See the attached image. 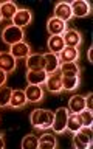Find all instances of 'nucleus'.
<instances>
[{"label":"nucleus","mask_w":93,"mask_h":149,"mask_svg":"<svg viewBox=\"0 0 93 149\" xmlns=\"http://www.w3.org/2000/svg\"><path fill=\"white\" fill-rule=\"evenodd\" d=\"M54 112L48 109H34L30 113V123L34 129L39 130H48L53 124Z\"/></svg>","instance_id":"obj_1"},{"label":"nucleus","mask_w":93,"mask_h":149,"mask_svg":"<svg viewBox=\"0 0 93 149\" xmlns=\"http://www.w3.org/2000/svg\"><path fill=\"white\" fill-rule=\"evenodd\" d=\"M93 143V130L92 126H82L78 132L73 134V146L78 149H88Z\"/></svg>","instance_id":"obj_2"},{"label":"nucleus","mask_w":93,"mask_h":149,"mask_svg":"<svg viewBox=\"0 0 93 149\" xmlns=\"http://www.w3.org/2000/svg\"><path fill=\"white\" fill-rule=\"evenodd\" d=\"M2 40L3 44L9 47L19 44V42L25 40V31H23V28H19L16 25H6L2 30Z\"/></svg>","instance_id":"obj_3"},{"label":"nucleus","mask_w":93,"mask_h":149,"mask_svg":"<svg viewBox=\"0 0 93 149\" xmlns=\"http://www.w3.org/2000/svg\"><path fill=\"white\" fill-rule=\"evenodd\" d=\"M68 113L70 110L67 107H59L58 110H54V116H53V124H51V130L56 135L65 134L67 132V120H68Z\"/></svg>","instance_id":"obj_4"},{"label":"nucleus","mask_w":93,"mask_h":149,"mask_svg":"<svg viewBox=\"0 0 93 149\" xmlns=\"http://www.w3.org/2000/svg\"><path fill=\"white\" fill-rule=\"evenodd\" d=\"M65 47H73V48H79L84 42L82 33L78 28H67V31L62 34Z\"/></svg>","instance_id":"obj_5"},{"label":"nucleus","mask_w":93,"mask_h":149,"mask_svg":"<svg viewBox=\"0 0 93 149\" xmlns=\"http://www.w3.org/2000/svg\"><path fill=\"white\" fill-rule=\"evenodd\" d=\"M62 92H74L81 86V74L78 73H60Z\"/></svg>","instance_id":"obj_6"},{"label":"nucleus","mask_w":93,"mask_h":149,"mask_svg":"<svg viewBox=\"0 0 93 149\" xmlns=\"http://www.w3.org/2000/svg\"><path fill=\"white\" fill-rule=\"evenodd\" d=\"M70 8H71L73 17L78 19L87 17L92 14V3L85 2V0H73V2H70Z\"/></svg>","instance_id":"obj_7"},{"label":"nucleus","mask_w":93,"mask_h":149,"mask_svg":"<svg viewBox=\"0 0 93 149\" xmlns=\"http://www.w3.org/2000/svg\"><path fill=\"white\" fill-rule=\"evenodd\" d=\"M11 22H12V25H16L19 28H25L33 22V11L28 8H19V11L14 14Z\"/></svg>","instance_id":"obj_8"},{"label":"nucleus","mask_w":93,"mask_h":149,"mask_svg":"<svg viewBox=\"0 0 93 149\" xmlns=\"http://www.w3.org/2000/svg\"><path fill=\"white\" fill-rule=\"evenodd\" d=\"M45 88L48 90L50 93H53V95H59V93H62V81H60V72L51 73L46 76V81H45Z\"/></svg>","instance_id":"obj_9"},{"label":"nucleus","mask_w":93,"mask_h":149,"mask_svg":"<svg viewBox=\"0 0 93 149\" xmlns=\"http://www.w3.org/2000/svg\"><path fill=\"white\" fill-rule=\"evenodd\" d=\"M54 17L59 19L62 22H70L73 19V14H71V8H70V2H58L54 5Z\"/></svg>","instance_id":"obj_10"},{"label":"nucleus","mask_w":93,"mask_h":149,"mask_svg":"<svg viewBox=\"0 0 93 149\" xmlns=\"http://www.w3.org/2000/svg\"><path fill=\"white\" fill-rule=\"evenodd\" d=\"M25 96L28 102H33V104H36V102H42L45 98V92L42 86H31V84H28L25 87Z\"/></svg>","instance_id":"obj_11"},{"label":"nucleus","mask_w":93,"mask_h":149,"mask_svg":"<svg viewBox=\"0 0 93 149\" xmlns=\"http://www.w3.org/2000/svg\"><path fill=\"white\" fill-rule=\"evenodd\" d=\"M67 28H68L67 23L59 20V19H56L54 16L46 20V31H48L50 36H62L67 31Z\"/></svg>","instance_id":"obj_12"},{"label":"nucleus","mask_w":93,"mask_h":149,"mask_svg":"<svg viewBox=\"0 0 93 149\" xmlns=\"http://www.w3.org/2000/svg\"><path fill=\"white\" fill-rule=\"evenodd\" d=\"M9 53H11L12 58H16V59H26L33 51H31V45L28 44V42L22 40V42H19V44H14V45L9 47Z\"/></svg>","instance_id":"obj_13"},{"label":"nucleus","mask_w":93,"mask_h":149,"mask_svg":"<svg viewBox=\"0 0 93 149\" xmlns=\"http://www.w3.org/2000/svg\"><path fill=\"white\" fill-rule=\"evenodd\" d=\"M0 68L8 74L16 72L17 68V59L12 58V54L9 51H0Z\"/></svg>","instance_id":"obj_14"},{"label":"nucleus","mask_w":93,"mask_h":149,"mask_svg":"<svg viewBox=\"0 0 93 149\" xmlns=\"http://www.w3.org/2000/svg\"><path fill=\"white\" fill-rule=\"evenodd\" d=\"M46 76L48 74L45 73V70H26L25 79L31 86H44L46 81Z\"/></svg>","instance_id":"obj_15"},{"label":"nucleus","mask_w":93,"mask_h":149,"mask_svg":"<svg viewBox=\"0 0 93 149\" xmlns=\"http://www.w3.org/2000/svg\"><path fill=\"white\" fill-rule=\"evenodd\" d=\"M79 56H81L79 48H73V47H64V50L58 53L59 62H78Z\"/></svg>","instance_id":"obj_16"},{"label":"nucleus","mask_w":93,"mask_h":149,"mask_svg":"<svg viewBox=\"0 0 93 149\" xmlns=\"http://www.w3.org/2000/svg\"><path fill=\"white\" fill-rule=\"evenodd\" d=\"M26 104H28V100L23 90L16 88V90L11 92V100H9V107L11 109H23V107H26Z\"/></svg>","instance_id":"obj_17"},{"label":"nucleus","mask_w":93,"mask_h":149,"mask_svg":"<svg viewBox=\"0 0 93 149\" xmlns=\"http://www.w3.org/2000/svg\"><path fill=\"white\" fill-rule=\"evenodd\" d=\"M25 65H26V70H44L45 68L44 54H40V53H31L25 59Z\"/></svg>","instance_id":"obj_18"},{"label":"nucleus","mask_w":93,"mask_h":149,"mask_svg":"<svg viewBox=\"0 0 93 149\" xmlns=\"http://www.w3.org/2000/svg\"><path fill=\"white\" fill-rule=\"evenodd\" d=\"M44 59H45V73L46 74H51L54 72H58L59 70V58L56 53H50V51H46V53H44Z\"/></svg>","instance_id":"obj_19"},{"label":"nucleus","mask_w":93,"mask_h":149,"mask_svg":"<svg viewBox=\"0 0 93 149\" xmlns=\"http://www.w3.org/2000/svg\"><path fill=\"white\" fill-rule=\"evenodd\" d=\"M37 148L39 149H54L58 148V137L53 132H45L39 137V143H37Z\"/></svg>","instance_id":"obj_20"},{"label":"nucleus","mask_w":93,"mask_h":149,"mask_svg":"<svg viewBox=\"0 0 93 149\" xmlns=\"http://www.w3.org/2000/svg\"><path fill=\"white\" fill-rule=\"evenodd\" d=\"M19 11V6L14 2H0V14L3 20H12L14 14Z\"/></svg>","instance_id":"obj_21"},{"label":"nucleus","mask_w":93,"mask_h":149,"mask_svg":"<svg viewBox=\"0 0 93 149\" xmlns=\"http://www.w3.org/2000/svg\"><path fill=\"white\" fill-rule=\"evenodd\" d=\"M85 109V100L82 95H73L68 100V110L71 113H79Z\"/></svg>","instance_id":"obj_22"},{"label":"nucleus","mask_w":93,"mask_h":149,"mask_svg":"<svg viewBox=\"0 0 93 149\" xmlns=\"http://www.w3.org/2000/svg\"><path fill=\"white\" fill-rule=\"evenodd\" d=\"M46 47H48V51L50 53H56L58 54L60 50H64V39L62 36H50L48 40H46Z\"/></svg>","instance_id":"obj_23"},{"label":"nucleus","mask_w":93,"mask_h":149,"mask_svg":"<svg viewBox=\"0 0 93 149\" xmlns=\"http://www.w3.org/2000/svg\"><path fill=\"white\" fill-rule=\"evenodd\" d=\"M82 127V123H81V118H79L78 113H68V120H67V132H78L79 129Z\"/></svg>","instance_id":"obj_24"},{"label":"nucleus","mask_w":93,"mask_h":149,"mask_svg":"<svg viewBox=\"0 0 93 149\" xmlns=\"http://www.w3.org/2000/svg\"><path fill=\"white\" fill-rule=\"evenodd\" d=\"M59 72L60 73H78V74H81L82 68L78 62H60Z\"/></svg>","instance_id":"obj_25"},{"label":"nucleus","mask_w":93,"mask_h":149,"mask_svg":"<svg viewBox=\"0 0 93 149\" xmlns=\"http://www.w3.org/2000/svg\"><path fill=\"white\" fill-rule=\"evenodd\" d=\"M37 143H39V137H36L34 134H28V135H25V137L22 138L20 148L22 149H36Z\"/></svg>","instance_id":"obj_26"},{"label":"nucleus","mask_w":93,"mask_h":149,"mask_svg":"<svg viewBox=\"0 0 93 149\" xmlns=\"http://www.w3.org/2000/svg\"><path fill=\"white\" fill-rule=\"evenodd\" d=\"M11 87H0V109L9 107V100H11Z\"/></svg>","instance_id":"obj_27"},{"label":"nucleus","mask_w":93,"mask_h":149,"mask_svg":"<svg viewBox=\"0 0 93 149\" xmlns=\"http://www.w3.org/2000/svg\"><path fill=\"white\" fill-rule=\"evenodd\" d=\"M79 118H81V123L82 126H92L93 123V113L90 109H84L82 112H79Z\"/></svg>","instance_id":"obj_28"},{"label":"nucleus","mask_w":93,"mask_h":149,"mask_svg":"<svg viewBox=\"0 0 93 149\" xmlns=\"http://www.w3.org/2000/svg\"><path fill=\"white\" fill-rule=\"evenodd\" d=\"M85 100V109H90L92 110V102H93V93H88L87 96H84Z\"/></svg>","instance_id":"obj_29"},{"label":"nucleus","mask_w":93,"mask_h":149,"mask_svg":"<svg viewBox=\"0 0 93 149\" xmlns=\"http://www.w3.org/2000/svg\"><path fill=\"white\" fill-rule=\"evenodd\" d=\"M6 79H8V73L0 68V87H3L5 84H6Z\"/></svg>","instance_id":"obj_30"},{"label":"nucleus","mask_w":93,"mask_h":149,"mask_svg":"<svg viewBox=\"0 0 93 149\" xmlns=\"http://www.w3.org/2000/svg\"><path fill=\"white\" fill-rule=\"evenodd\" d=\"M87 59L90 64H93V47L92 45L88 47V50H87Z\"/></svg>","instance_id":"obj_31"},{"label":"nucleus","mask_w":93,"mask_h":149,"mask_svg":"<svg viewBox=\"0 0 93 149\" xmlns=\"http://www.w3.org/2000/svg\"><path fill=\"white\" fill-rule=\"evenodd\" d=\"M5 146H6V143H5V135H3V132H0V149H3Z\"/></svg>","instance_id":"obj_32"},{"label":"nucleus","mask_w":93,"mask_h":149,"mask_svg":"<svg viewBox=\"0 0 93 149\" xmlns=\"http://www.w3.org/2000/svg\"><path fill=\"white\" fill-rule=\"evenodd\" d=\"M3 20V19H2V14H0V22H2Z\"/></svg>","instance_id":"obj_33"}]
</instances>
